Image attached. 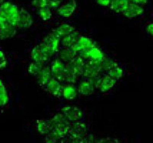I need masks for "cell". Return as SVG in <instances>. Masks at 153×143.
Masks as SVG:
<instances>
[{
  "label": "cell",
  "instance_id": "7402d4cb",
  "mask_svg": "<svg viewBox=\"0 0 153 143\" xmlns=\"http://www.w3.org/2000/svg\"><path fill=\"white\" fill-rule=\"evenodd\" d=\"M16 26L9 24L5 28L0 29V40L13 38L16 35Z\"/></svg>",
  "mask_w": 153,
  "mask_h": 143
},
{
  "label": "cell",
  "instance_id": "2e32d148",
  "mask_svg": "<svg viewBox=\"0 0 153 143\" xmlns=\"http://www.w3.org/2000/svg\"><path fill=\"white\" fill-rule=\"evenodd\" d=\"M37 130L41 135L46 136L53 130V124L51 119L49 120H44V119H38L36 121Z\"/></svg>",
  "mask_w": 153,
  "mask_h": 143
},
{
  "label": "cell",
  "instance_id": "b9f144b4",
  "mask_svg": "<svg viewBox=\"0 0 153 143\" xmlns=\"http://www.w3.org/2000/svg\"><path fill=\"white\" fill-rule=\"evenodd\" d=\"M116 1H117V0H110V3H111V2H116Z\"/></svg>",
  "mask_w": 153,
  "mask_h": 143
},
{
  "label": "cell",
  "instance_id": "5bb4252c",
  "mask_svg": "<svg viewBox=\"0 0 153 143\" xmlns=\"http://www.w3.org/2000/svg\"><path fill=\"white\" fill-rule=\"evenodd\" d=\"M143 12H144V9L141 5L130 2L128 5V7L124 11L123 14L128 19H133V18L141 16Z\"/></svg>",
  "mask_w": 153,
  "mask_h": 143
},
{
  "label": "cell",
  "instance_id": "f35d334b",
  "mask_svg": "<svg viewBox=\"0 0 153 143\" xmlns=\"http://www.w3.org/2000/svg\"><path fill=\"white\" fill-rule=\"evenodd\" d=\"M146 31L149 35H151L152 36H153V23H151L147 26L146 28Z\"/></svg>",
  "mask_w": 153,
  "mask_h": 143
},
{
  "label": "cell",
  "instance_id": "30bf717a",
  "mask_svg": "<svg viewBox=\"0 0 153 143\" xmlns=\"http://www.w3.org/2000/svg\"><path fill=\"white\" fill-rule=\"evenodd\" d=\"M60 40H61V37L53 30L50 34H48L47 36L45 37L43 42L49 47V49L54 54L56 52L58 51Z\"/></svg>",
  "mask_w": 153,
  "mask_h": 143
},
{
  "label": "cell",
  "instance_id": "d6a6232c",
  "mask_svg": "<svg viewBox=\"0 0 153 143\" xmlns=\"http://www.w3.org/2000/svg\"><path fill=\"white\" fill-rule=\"evenodd\" d=\"M31 5L35 7L40 9V8L48 5V0H32Z\"/></svg>",
  "mask_w": 153,
  "mask_h": 143
},
{
  "label": "cell",
  "instance_id": "f546056e",
  "mask_svg": "<svg viewBox=\"0 0 153 143\" xmlns=\"http://www.w3.org/2000/svg\"><path fill=\"white\" fill-rule=\"evenodd\" d=\"M38 15L44 21H48L52 16V12L51 10V8L49 6H45V7L40 8L38 11Z\"/></svg>",
  "mask_w": 153,
  "mask_h": 143
},
{
  "label": "cell",
  "instance_id": "d4e9b609",
  "mask_svg": "<svg viewBox=\"0 0 153 143\" xmlns=\"http://www.w3.org/2000/svg\"><path fill=\"white\" fill-rule=\"evenodd\" d=\"M130 2L127 0H117L114 2H111L110 5V9L113 11H114L117 13H123L124 11L128 7V5Z\"/></svg>",
  "mask_w": 153,
  "mask_h": 143
},
{
  "label": "cell",
  "instance_id": "ffe728a7",
  "mask_svg": "<svg viewBox=\"0 0 153 143\" xmlns=\"http://www.w3.org/2000/svg\"><path fill=\"white\" fill-rule=\"evenodd\" d=\"M77 51L73 47H65L59 53L60 59L64 62H69L76 56Z\"/></svg>",
  "mask_w": 153,
  "mask_h": 143
},
{
  "label": "cell",
  "instance_id": "603a6c76",
  "mask_svg": "<svg viewBox=\"0 0 153 143\" xmlns=\"http://www.w3.org/2000/svg\"><path fill=\"white\" fill-rule=\"evenodd\" d=\"M54 32L59 35L60 37H64L67 36V35L71 34L72 32H74L75 31L74 27L71 25L69 24H67V23H64V24H61V25H59L58 27L54 29Z\"/></svg>",
  "mask_w": 153,
  "mask_h": 143
},
{
  "label": "cell",
  "instance_id": "cb8c5ba5",
  "mask_svg": "<svg viewBox=\"0 0 153 143\" xmlns=\"http://www.w3.org/2000/svg\"><path fill=\"white\" fill-rule=\"evenodd\" d=\"M80 37V34L77 32H74L71 34L67 35V36L64 37L61 40V43L62 45L65 47H71L74 44L78 41L79 38Z\"/></svg>",
  "mask_w": 153,
  "mask_h": 143
},
{
  "label": "cell",
  "instance_id": "6da1fadb",
  "mask_svg": "<svg viewBox=\"0 0 153 143\" xmlns=\"http://www.w3.org/2000/svg\"><path fill=\"white\" fill-rule=\"evenodd\" d=\"M53 124V130L58 135L61 139L65 138L68 134L71 128V122L65 116L61 113H57L51 119Z\"/></svg>",
  "mask_w": 153,
  "mask_h": 143
},
{
  "label": "cell",
  "instance_id": "ba28073f",
  "mask_svg": "<svg viewBox=\"0 0 153 143\" xmlns=\"http://www.w3.org/2000/svg\"><path fill=\"white\" fill-rule=\"evenodd\" d=\"M51 74L54 76V78L59 81L65 80V73L66 70V64H65L64 61L61 59H56L53 61L51 66Z\"/></svg>",
  "mask_w": 153,
  "mask_h": 143
},
{
  "label": "cell",
  "instance_id": "ab89813d",
  "mask_svg": "<svg viewBox=\"0 0 153 143\" xmlns=\"http://www.w3.org/2000/svg\"><path fill=\"white\" fill-rule=\"evenodd\" d=\"M131 2H134V3L139 4V5H145V4L147 3L148 0H132Z\"/></svg>",
  "mask_w": 153,
  "mask_h": 143
},
{
  "label": "cell",
  "instance_id": "484cf974",
  "mask_svg": "<svg viewBox=\"0 0 153 143\" xmlns=\"http://www.w3.org/2000/svg\"><path fill=\"white\" fill-rule=\"evenodd\" d=\"M9 102L7 90L1 80H0V107H4Z\"/></svg>",
  "mask_w": 153,
  "mask_h": 143
},
{
  "label": "cell",
  "instance_id": "8d00e7d4",
  "mask_svg": "<svg viewBox=\"0 0 153 143\" xmlns=\"http://www.w3.org/2000/svg\"><path fill=\"white\" fill-rule=\"evenodd\" d=\"M97 142H119L118 139H116L113 138H106V139H100L99 141H97Z\"/></svg>",
  "mask_w": 153,
  "mask_h": 143
},
{
  "label": "cell",
  "instance_id": "7bdbcfd3",
  "mask_svg": "<svg viewBox=\"0 0 153 143\" xmlns=\"http://www.w3.org/2000/svg\"><path fill=\"white\" fill-rule=\"evenodd\" d=\"M127 1H129V2H131V1H132V0H127Z\"/></svg>",
  "mask_w": 153,
  "mask_h": 143
},
{
  "label": "cell",
  "instance_id": "e0dca14e",
  "mask_svg": "<svg viewBox=\"0 0 153 143\" xmlns=\"http://www.w3.org/2000/svg\"><path fill=\"white\" fill-rule=\"evenodd\" d=\"M51 70L50 67H44L42 70L39 72L38 75L36 76L38 78V84L42 87H45L48 83L49 80L51 79Z\"/></svg>",
  "mask_w": 153,
  "mask_h": 143
},
{
  "label": "cell",
  "instance_id": "4dcf8cb0",
  "mask_svg": "<svg viewBox=\"0 0 153 143\" xmlns=\"http://www.w3.org/2000/svg\"><path fill=\"white\" fill-rule=\"evenodd\" d=\"M77 77L78 76L76 75L73 70L66 67V70H65V80L64 81H66V82L70 83V84H74V83H76Z\"/></svg>",
  "mask_w": 153,
  "mask_h": 143
},
{
  "label": "cell",
  "instance_id": "d590c367",
  "mask_svg": "<svg viewBox=\"0 0 153 143\" xmlns=\"http://www.w3.org/2000/svg\"><path fill=\"white\" fill-rule=\"evenodd\" d=\"M9 24V23L8 22L7 20L5 19L3 16H0V29L5 28V27L7 26Z\"/></svg>",
  "mask_w": 153,
  "mask_h": 143
},
{
  "label": "cell",
  "instance_id": "4316f807",
  "mask_svg": "<svg viewBox=\"0 0 153 143\" xmlns=\"http://www.w3.org/2000/svg\"><path fill=\"white\" fill-rule=\"evenodd\" d=\"M44 64L38 63V62H35L33 61L32 63L29 64L28 67V72L31 74V75L37 76L39 73V72L42 70V68L44 67Z\"/></svg>",
  "mask_w": 153,
  "mask_h": 143
},
{
  "label": "cell",
  "instance_id": "74e56055",
  "mask_svg": "<svg viewBox=\"0 0 153 143\" xmlns=\"http://www.w3.org/2000/svg\"><path fill=\"white\" fill-rule=\"evenodd\" d=\"M98 5L101 6H110V0H97Z\"/></svg>",
  "mask_w": 153,
  "mask_h": 143
},
{
  "label": "cell",
  "instance_id": "52a82bcc",
  "mask_svg": "<svg viewBox=\"0 0 153 143\" xmlns=\"http://www.w3.org/2000/svg\"><path fill=\"white\" fill-rule=\"evenodd\" d=\"M79 53H80L79 56H80L82 58L94 60V61H102L105 57L103 51L96 45L87 50L79 51Z\"/></svg>",
  "mask_w": 153,
  "mask_h": 143
},
{
  "label": "cell",
  "instance_id": "3957f363",
  "mask_svg": "<svg viewBox=\"0 0 153 143\" xmlns=\"http://www.w3.org/2000/svg\"><path fill=\"white\" fill-rule=\"evenodd\" d=\"M54 55L53 52L44 42L35 46L31 52V58L32 61L38 63L44 64L51 56Z\"/></svg>",
  "mask_w": 153,
  "mask_h": 143
},
{
  "label": "cell",
  "instance_id": "9a60e30c",
  "mask_svg": "<svg viewBox=\"0 0 153 143\" xmlns=\"http://www.w3.org/2000/svg\"><path fill=\"white\" fill-rule=\"evenodd\" d=\"M95 45L96 44L91 39L85 36H80L78 41L71 47H73L77 52H79V51H83V50L91 48Z\"/></svg>",
  "mask_w": 153,
  "mask_h": 143
},
{
  "label": "cell",
  "instance_id": "7a4b0ae2",
  "mask_svg": "<svg viewBox=\"0 0 153 143\" xmlns=\"http://www.w3.org/2000/svg\"><path fill=\"white\" fill-rule=\"evenodd\" d=\"M19 9L14 4L5 2L0 5V16H3L8 22L16 26L19 19Z\"/></svg>",
  "mask_w": 153,
  "mask_h": 143
},
{
  "label": "cell",
  "instance_id": "83f0119b",
  "mask_svg": "<svg viewBox=\"0 0 153 143\" xmlns=\"http://www.w3.org/2000/svg\"><path fill=\"white\" fill-rule=\"evenodd\" d=\"M116 66H118V64L113 60H112L111 58L104 57L102 61H101V67H102L103 71H108L111 68L114 67Z\"/></svg>",
  "mask_w": 153,
  "mask_h": 143
},
{
  "label": "cell",
  "instance_id": "4fadbf2b",
  "mask_svg": "<svg viewBox=\"0 0 153 143\" xmlns=\"http://www.w3.org/2000/svg\"><path fill=\"white\" fill-rule=\"evenodd\" d=\"M76 2L75 0H70L69 2H67L65 5L60 6L57 9V13L62 17L69 18L74 14L76 9Z\"/></svg>",
  "mask_w": 153,
  "mask_h": 143
},
{
  "label": "cell",
  "instance_id": "60d3db41",
  "mask_svg": "<svg viewBox=\"0 0 153 143\" xmlns=\"http://www.w3.org/2000/svg\"><path fill=\"white\" fill-rule=\"evenodd\" d=\"M4 3V0H0V5Z\"/></svg>",
  "mask_w": 153,
  "mask_h": 143
},
{
  "label": "cell",
  "instance_id": "f1b7e54d",
  "mask_svg": "<svg viewBox=\"0 0 153 143\" xmlns=\"http://www.w3.org/2000/svg\"><path fill=\"white\" fill-rule=\"evenodd\" d=\"M108 75H110V77L116 79V80H120V78H122L123 76V70L122 67H120V66H116L114 67L111 68L110 70H108Z\"/></svg>",
  "mask_w": 153,
  "mask_h": 143
},
{
  "label": "cell",
  "instance_id": "8fae6325",
  "mask_svg": "<svg viewBox=\"0 0 153 143\" xmlns=\"http://www.w3.org/2000/svg\"><path fill=\"white\" fill-rule=\"evenodd\" d=\"M66 67L73 70L77 76L83 75L84 67H85L84 59L82 58L80 56H77V57L76 56L73 60L68 62Z\"/></svg>",
  "mask_w": 153,
  "mask_h": 143
},
{
  "label": "cell",
  "instance_id": "ac0fdd59",
  "mask_svg": "<svg viewBox=\"0 0 153 143\" xmlns=\"http://www.w3.org/2000/svg\"><path fill=\"white\" fill-rule=\"evenodd\" d=\"M116 84H117V80L113 78V77H111L110 75L107 74V75L102 77L99 89L100 90V92L106 93L107 91L110 90L114 87Z\"/></svg>",
  "mask_w": 153,
  "mask_h": 143
},
{
  "label": "cell",
  "instance_id": "d6986e66",
  "mask_svg": "<svg viewBox=\"0 0 153 143\" xmlns=\"http://www.w3.org/2000/svg\"><path fill=\"white\" fill-rule=\"evenodd\" d=\"M95 90V87L90 80H84L78 86L77 91L80 94L84 96H90L93 94Z\"/></svg>",
  "mask_w": 153,
  "mask_h": 143
},
{
  "label": "cell",
  "instance_id": "7c38bea8",
  "mask_svg": "<svg viewBox=\"0 0 153 143\" xmlns=\"http://www.w3.org/2000/svg\"><path fill=\"white\" fill-rule=\"evenodd\" d=\"M46 90L50 94L56 97H60L62 96L63 87L58 80L53 77L46 84Z\"/></svg>",
  "mask_w": 153,
  "mask_h": 143
},
{
  "label": "cell",
  "instance_id": "e575fe53",
  "mask_svg": "<svg viewBox=\"0 0 153 143\" xmlns=\"http://www.w3.org/2000/svg\"><path fill=\"white\" fill-rule=\"evenodd\" d=\"M63 1L64 0H48V6H49L51 9V8H53V9L57 8L58 6H60Z\"/></svg>",
  "mask_w": 153,
  "mask_h": 143
},
{
  "label": "cell",
  "instance_id": "9c48e42d",
  "mask_svg": "<svg viewBox=\"0 0 153 143\" xmlns=\"http://www.w3.org/2000/svg\"><path fill=\"white\" fill-rule=\"evenodd\" d=\"M33 18L26 9H19V19L16 27L19 28H28L33 24Z\"/></svg>",
  "mask_w": 153,
  "mask_h": 143
},
{
  "label": "cell",
  "instance_id": "1f68e13d",
  "mask_svg": "<svg viewBox=\"0 0 153 143\" xmlns=\"http://www.w3.org/2000/svg\"><path fill=\"white\" fill-rule=\"evenodd\" d=\"M59 139H61L58 135L52 130V131L49 133L48 134L46 135V137H45V142L48 143H55L57 142V141Z\"/></svg>",
  "mask_w": 153,
  "mask_h": 143
},
{
  "label": "cell",
  "instance_id": "44dd1931",
  "mask_svg": "<svg viewBox=\"0 0 153 143\" xmlns=\"http://www.w3.org/2000/svg\"><path fill=\"white\" fill-rule=\"evenodd\" d=\"M78 94V91L74 85H67L63 87L62 96L64 98L69 100H72L76 98Z\"/></svg>",
  "mask_w": 153,
  "mask_h": 143
},
{
  "label": "cell",
  "instance_id": "836d02e7",
  "mask_svg": "<svg viewBox=\"0 0 153 143\" xmlns=\"http://www.w3.org/2000/svg\"><path fill=\"white\" fill-rule=\"evenodd\" d=\"M7 65V60L5 55L2 51H0V69H4Z\"/></svg>",
  "mask_w": 153,
  "mask_h": 143
},
{
  "label": "cell",
  "instance_id": "5b68a950",
  "mask_svg": "<svg viewBox=\"0 0 153 143\" xmlns=\"http://www.w3.org/2000/svg\"><path fill=\"white\" fill-rule=\"evenodd\" d=\"M101 61H102L89 60L88 62L85 64L83 76L90 79L100 75V73L103 71L101 67Z\"/></svg>",
  "mask_w": 153,
  "mask_h": 143
},
{
  "label": "cell",
  "instance_id": "8992f818",
  "mask_svg": "<svg viewBox=\"0 0 153 143\" xmlns=\"http://www.w3.org/2000/svg\"><path fill=\"white\" fill-rule=\"evenodd\" d=\"M61 113L70 122H76L83 118L84 113L80 108L73 106H67L61 109Z\"/></svg>",
  "mask_w": 153,
  "mask_h": 143
},
{
  "label": "cell",
  "instance_id": "277c9868",
  "mask_svg": "<svg viewBox=\"0 0 153 143\" xmlns=\"http://www.w3.org/2000/svg\"><path fill=\"white\" fill-rule=\"evenodd\" d=\"M87 127L84 122L76 121L74 122L70 128L69 134L72 142H80V139L87 136Z\"/></svg>",
  "mask_w": 153,
  "mask_h": 143
}]
</instances>
